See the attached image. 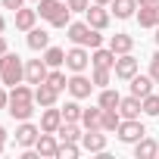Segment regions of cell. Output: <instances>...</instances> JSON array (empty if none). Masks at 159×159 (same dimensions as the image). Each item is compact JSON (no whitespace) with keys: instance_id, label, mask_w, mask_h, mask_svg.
Masks as SVG:
<instances>
[{"instance_id":"1","label":"cell","mask_w":159,"mask_h":159,"mask_svg":"<svg viewBox=\"0 0 159 159\" xmlns=\"http://www.w3.org/2000/svg\"><path fill=\"white\" fill-rule=\"evenodd\" d=\"M66 31H69V41L72 44H81V47H91V50H97L103 44V34L97 28H91L88 22H69Z\"/></svg>"},{"instance_id":"2","label":"cell","mask_w":159,"mask_h":159,"mask_svg":"<svg viewBox=\"0 0 159 159\" xmlns=\"http://www.w3.org/2000/svg\"><path fill=\"white\" fill-rule=\"evenodd\" d=\"M22 78H25V66H22V59H19L16 53H3V56H0V81L10 84V88H16Z\"/></svg>"},{"instance_id":"3","label":"cell","mask_w":159,"mask_h":159,"mask_svg":"<svg viewBox=\"0 0 159 159\" xmlns=\"http://www.w3.org/2000/svg\"><path fill=\"white\" fill-rule=\"evenodd\" d=\"M119 140L122 143H137L143 134H147V128L140 125V119H122V125H119Z\"/></svg>"},{"instance_id":"4","label":"cell","mask_w":159,"mask_h":159,"mask_svg":"<svg viewBox=\"0 0 159 159\" xmlns=\"http://www.w3.org/2000/svg\"><path fill=\"white\" fill-rule=\"evenodd\" d=\"M88 62H91V53H88V47H81V44H75V47L66 53V69H69V72H84Z\"/></svg>"},{"instance_id":"5","label":"cell","mask_w":159,"mask_h":159,"mask_svg":"<svg viewBox=\"0 0 159 159\" xmlns=\"http://www.w3.org/2000/svg\"><path fill=\"white\" fill-rule=\"evenodd\" d=\"M47 75H50V66L44 62V56L25 62V81H28V84H44V81H47Z\"/></svg>"},{"instance_id":"6","label":"cell","mask_w":159,"mask_h":159,"mask_svg":"<svg viewBox=\"0 0 159 159\" xmlns=\"http://www.w3.org/2000/svg\"><path fill=\"white\" fill-rule=\"evenodd\" d=\"M75 100H84V97H91V91H94V81L91 78H84L81 72H75L72 78H69V88H66Z\"/></svg>"},{"instance_id":"7","label":"cell","mask_w":159,"mask_h":159,"mask_svg":"<svg viewBox=\"0 0 159 159\" xmlns=\"http://www.w3.org/2000/svg\"><path fill=\"white\" fill-rule=\"evenodd\" d=\"M84 22L91 25V28H97V31H103V28H109V10L106 7H100V3H91L88 10H84Z\"/></svg>"},{"instance_id":"8","label":"cell","mask_w":159,"mask_h":159,"mask_svg":"<svg viewBox=\"0 0 159 159\" xmlns=\"http://www.w3.org/2000/svg\"><path fill=\"white\" fill-rule=\"evenodd\" d=\"M38 137H41V128H38V125H31V122H19V128H16V143H19L22 150L34 147Z\"/></svg>"},{"instance_id":"9","label":"cell","mask_w":159,"mask_h":159,"mask_svg":"<svg viewBox=\"0 0 159 159\" xmlns=\"http://www.w3.org/2000/svg\"><path fill=\"white\" fill-rule=\"evenodd\" d=\"M116 78H122V81H131V78L137 75V59L131 56V53H122L119 59H116Z\"/></svg>"},{"instance_id":"10","label":"cell","mask_w":159,"mask_h":159,"mask_svg":"<svg viewBox=\"0 0 159 159\" xmlns=\"http://www.w3.org/2000/svg\"><path fill=\"white\" fill-rule=\"evenodd\" d=\"M34 150H38V156H47V159H56V153H59V140H56V137H53L50 131H41V137H38Z\"/></svg>"},{"instance_id":"11","label":"cell","mask_w":159,"mask_h":159,"mask_svg":"<svg viewBox=\"0 0 159 159\" xmlns=\"http://www.w3.org/2000/svg\"><path fill=\"white\" fill-rule=\"evenodd\" d=\"M56 100H59V91L53 88V84H34V103L38 106H56Z\"/></svg>"},{"instance_id":"12","label":"cell","mask_w":159,"mask_h":159,"mask_svg":"<svg viewBox=\"0 0 159 159\" xmlns=\"http://www.w3.org/2000/svg\"><path fill=\"white\" fill-rule=\"evenodd\" d=\"M7 112H10L16 122H28V119H31V112H34V100H10Z\"/></svg>"},{"instance_id":"13","label":"cell","mask_w":159,"mask_h":159,"mask_svg":"<svg viewBox=\"0 0 159 159\" xmlns=\"http://www.w3.org/2000/svg\"><path fill=\"white\" fill-rule=\"evenodd\" d=\"M59 125H62V109H56V106H44V116H41V131L56 134V131H59Z\"/></svg>"},{"instance_id":"14","label":"cell","mask_w":159,"mask_h":159,"mask_svg":"<svg viewBox=\"0 0 159 159\" xmlns=\"http://www.w3.org/2000/svg\"><path fill=\"white\" fill-rule=\"evenodd\" d=\"M81 150H88V153H103V150H106V134H103V131H84V134H81Z\"/></svg>"},{"instance_id":"15","label":"cell","mask_w":159,"mask_h":159,"mask_svg":"<svg viewBox=\"0 0 159 159\" xmlns=\"http://www.w3.org/2000/svg\"><path fill=\"white\" fill-rule=\"evenodd\" d=\"M119 112H122V119H140V112H143V103H140V97H122V103H119Z\"/></svg>"},{"instance_id":"16","label":"cell","mask_w":159,"mask_h":159,"mask_svg":"<svg viewBox=\"0 0 159 159\" xmlns=\"http://www.w3.org/2000/svg\"><path fill=\"white\" fill-rule=\"evenodd\" d=\"M81 125H84V131H103V109L100 106L84 109L81 112Z\"/></svg>"},{"instance_id":"17","label":"cell","mask_w":159,"mask_h":159,"mask_svg":"<svg viewBox=\"0 0 159 159\" xmlns=\"http://www.w3.org/2000/svg\"><path fill=\"white\" fill-rule=\"evenodd\" d=\"M134 156H137V159H153V156H159V143L143 134V137L134 143Z\"/></svg>"},{"instance_id":"18","label":"cell","mask_w":159,"mask_h":159,"mask_svg":"<svg viewBox=\"0 0 159 159\" xmlns=\"http://www.w3.org/2000/svg\"><path fill=\"white\" fill-rule=\"evenodd\" d=\"M153 84H156L153 75H134V78H131V94L143 100L147 94H153Z\"/></svg>"},{"instance_id":"19","label":"cell","mask_w":159,"mask_h":159,"mask_svg":"<svg viewBox=\"0 0 159 159\" xmlns=\"http://www.w3.org/2000/svg\"><path fill=\"white\" fill-rule=\"evenodd\" d=\"M116 53L112 50H103V47H97L94 53H91V62H94V69H116Z\"/></svg>"},{"instance_id":"20","label":"cell","mask_w":159,"mask_h":159,"mask_svg":"<svg viewBox=\"0 0 159 159\" xmlns=\"http://www.w3.org/2000/svg\"><path fill=\"white\" fill-rule=\"evenodd\" d=\"M109 50H112L116 56L131 53V50H134V38H131V34H112V38H109Z\"/></svg>"},{"instance_id":"21","label":"cell","mask_w":159,"mask_h":159,"mask_svg":"<svg viewBox=\"0 0 159 159\" xmlns=\"http://www.w3.org/2000/svg\"><path fill=\"white\" fill-rule=\"evenodd\" d=\"M56 134H59V140H69V143H81V134H84V131L78 128V122H62Z\"/></svg>"},{"instance_id":"22","label":"cell","mask_w":159,"mask_h":159,"mask_svg":"<svg viewBox=\"0 0 159 159\" xmlns=\"http://www.w3.org/2000/svg\"><path fill=\"white\" fill-rule=\"evenodd\" d=\"M34 22H38V10H16V28L19 31H31L34 28Z\"/></svg>"},{"instance_id":"23","label":"cell","mask_w":159,"mask_h":159,"mask_svg":"<svg viewBox=\"0 0 159 159\" xmlns=\"http://www.w3.org/2000/svg\"><path fill=\"white\" fill-rule=\"evenodd\" d=\"M112 13H116V19H131L134 13H137V0H112Z\"/></svg>"},{"instance_id":"24","label":"cell","mask_w":159,"mask_h":159,"mask_svg":"<svg viewBox=\"0 0 159 159\" xmlns=\"http://www.w3.org/2000/svg\"><path fill=\"white\" fill-rule=\"evenodd\" d=\"M119 103H122L119 91H112V88H100V100H97L100 109H119Z\"/></svg>"},{"instance_id":"25","label":"cell","mask_w":159,"mask_h":159,"mask_svg":"<svg viewBox=\"0 0 159 159\" xmlns=\"http://www.w3.org/2000/svg\"><path fill=\"white\" fill-rule=\"evenodd\" d=\"M62 3H66V0H38V16L50 22V19L62 10Z\"/></svg>"},{"instance_id":"26","label":"cell","mask_w":159,"mask_h":159,"mask_svg":"<svg viewBox=\"0 0 159 159\" xmlns=\"http://www.w3.org/2000/svg\"><path fill=\"white\" fill-rule=\"evenodd\" d=\"M28 47H31V50H47V47H50V34H47L44 28H31V31H28Z\"/></svg>"},{"instance_id":"27","label":"cell","mask_w":159,"mask_h":159,"mask_svg":"<svg viewBox=\"0 0 159 159\" xmlns=\"http://www.w3.org/2000/svg\"><path fill=\"white\" fill-rule=\"evenodd\" d=\"M137 22H140V28H156L159 22H156V7H137Z\"/></svg>"},{"instance_id":"28","label":"cell","mask_w":159,"mask_h":159,"mask_svg":"<svg viewBox=\"0 0 159 159\" xmlns=\"http://www.w3.org/2000/svg\"><path fill=\"white\" fill-rule=\"evenodd\" d=\"M44 62H47L50 69L66 66V50H59V47H47V50H44Z\"/></svg>"},{"instance_id":"29","label":"cell","mask_w":159,"mask_h":159,"mask_svg":"<svg viewBox=\"0 0 159 159\" xmlns=\"http://www.w3.org/2000/svg\"><path fill=\"white\" fill-rule=\"evenodd\" d=\"M122 125V112L119 109H103V131H119Z\"/></svg>"},{"instance_id":"30","label":"cell","mask_w":159,"mask_h":159,"mask_svg":"<svg viewBox=\"0 0 159 159\" xmlns=\"http://www.w3.org/2000/svg\"><path fill=\"white\" fill-rule=\"evenodd\" d=\"M81 112H84L81 106H78L75 100H69V103L62 106V122H81Z\"/></svg>"},{"instance_id":"31","label":"cell","mask_w":159,"mask_h":159,"mask_svg":"<svg viewBox=\"0 0 159 159\" xmlns=\"http://www.w3.org/2000/svg\"><path fill=\"white\" fill-rule=\"evenodd\" d=\"M59 159H78L81 156V147L78 143H69V140H59V153H56Z\"/></svg>"},{"instance_id":"32","label":"cell","mask_w":159,"mask_h":159,"mask_svg":"<svg viewBox=\"0 0 159 159\" xmlns=\"http://www.w3.org/2000/svg\"><path fill=\"white\" fill-rule=\"evenodd\" d=\"M69 22H72V10L62 3V10H59V13L50 19V25H53V28H69Z\"/></svg>"},{"instance_id":"33","label":"cell","mask_w":159,"mask_h":159,"mask_svg":"<svg viewBox=\"0 0 159 159\" xmlns=\"http://www.w3.org/2000/svg\"><path fill=\"white\" fill-rule=\"evenodd\" d=\"M47 84H53V88H56V91H59V94H62V91H66V88H69V78H66V75H62V72H59V69H53V72H50V75H47Z\"/></svg>"},{"instance_id":"34","label":"cell","mask_w":159,"mask_h":159,"mask_svg":"<svg viewBox=\"0 0 159 159\" xmlns=\"http://www.w3.org/2000/svg\"><path fill=\"white\" fill-rule=\"evenodd\" d=\"M140 103H143V112L147 116H159V94H147Z\"/></svg>"},{"instance_id":"35","label":"cell","mask_w":159,"mask_h":159,"mask_svg":"<svg viewBox=\"0 0 159 159\" xmlns=\"http://www.w3.org/2000/svg\"><path fill=\"white\" fill-rule=\"evenodd\" d=\"M109 78H112V69H94V88H106L109 84Z\"/></svg>"},{"instance_id":"36","label":"cell","mask_w":159,"mask_h":159,"mask_svg":"<svg viewBox=\"0 0 159 159\" xmlns=\"http://www.w3.org/2000/svg\"><path fill=\"white\" fill-rule=\"evenodd\" d=\"M66 7H69L72 13H84V10L91 7V0H66Z\"/></svg>"},{"instance_id":"37","label":"cell","mask_w":159,"mask_h":159,"mask_svg":"<svg viewBox=\"0 0 159 159\" xmlns=\"http://www.w3.org/2000/svg\"><path fill=\"white\" fill-rule=\"evenodd\" d=\"M150 75H153V81L159 84V50L153 53V59H150Z\"/></svg>"},{"instance_id":"38","label":"cell","mask_w":159,"mask_h":159,"mask_svg":"<svg viewBox=\"0 0 159 159\" xmlns=\"http://www.w3.org/2000/svg\"><path fill=\"white\" fill-rule=\"evenodd\" d=\"M0 3H3V10H13V13H16V10L25 7V0H0Z\"/></svg>"},{"instance_id":"39","label":"cell","mask_w":159,"mask_h":159,"mask_svg":"<svg viewBox=\"0 0 159 159\" xmlns=\"http://www.w3.org/2000/svg\"><path fill=\"white\" fill-rule=\"evenodd\" d=\"M7 106H10V94L0 88V109H7Z\"/></svg>"},{"instance_id":"40","label":"cell","mask_w":159,"mask_h":159,"mask_svg":"<svg viewBox=\"0 0 159 159\" xmlns=\"http://www.w3.org/2000/svg\"><path fill=\"white\" fill-rule=\"evenodd\" d=\"M3 143H7V128L0 125V153H3Z\"/></svg>"},{"instance_id":"41","label":"cell","mask_w":159,"mask_h":159,"mask_svg":"<svg viewBox=\"0 0 159 159\" xmlns=\"http://www.w3.org/2000/svg\"><path fill=\"white\" fill-rule=\"evenodd\" d=\"M3 53H10V47H7V38L0 34V56H3Z\"/></svg>"},{"instance_id":"42","label":"cell","mask_w":159,"mask_h":159,"mask_svg":"<svg viewBox=\"0 0 159 159\" xmlns=\"http://www.w3.org/2000/svg\"><path fill=\"white\" fill-rule=\"evenodd\" d=\"M159 0H137V7H156Z\"/></svg>"},{"instance_id":"43","label":"cell","mask_w":159,"mask_h":159,"mask_svg":"<svg viewBox=\"0 0 159 159\" xmlns=\"http://www.w3.org/2000/svg\"><path fill=\"white\" fill-rule=\"evenodd\" d=\"M91 3H100V7H109V3H112V0H91Z\"/></svg>"},{"instance_id":"44","label":"cell","mask_w":159,"mask_h":159,"mask_svg":"<svg viewBox=\"0 0 159 159\" xmlns=\"http://www.w3.org/2000/svg\"><path fill=\"white\" fill-rule=\"evenodd\" d=\"M3 31H7V19H3V16H0V34H3Z\"/></svg>"},{"instance_id":"45","label":"cell","mask_w":159,"mask_h":159,"mask_svg":"<svg viewBox=\"0 0 159 159\" xmlns=\"http://www.w3.org/2000/svg\"><path fill=\"white\" fill-rule=\"evenodd\" d=\"M156 22H159V3H156Z\"/></svg>"},{"instance_id":"46","label":"cell","mask_w":159,"mask_h":159,"mask_svg":"<svg viewBox=\"0 0 159 159\" xmlns=\"http://www.w3.org/2000/svg\"><path fill=\"white\" fill-rule=\"evenodd\" d=\"M156 44H159V25H156Z\"/></svg>"},{"instance_id":"47","label":"cell","mask_w":159,"mask_h":159,"mask_svg":"<svg viewBox=\"0 0 159 159\" xmlns=\"http://www.w3.org/2000/svg\"><path fill=\"white\" fill-rule=\"evenodd\" d=\"M34 3H38V0H34Z\"/></svg>"}]
</instances>
